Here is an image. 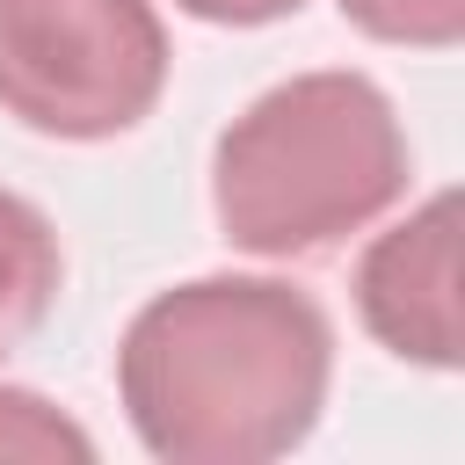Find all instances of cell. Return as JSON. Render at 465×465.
I'll use <instances>...</instances> for the list:
<instances>
[{"instance_id":"obj_1","label":"cell","mask_w":465,"mask_h":465,"mask_svg":"<svg viewBox=\"0 0 465 465\" xmlns=\"http://www.w3.org/2000/svg\"><path fill=\"white\" fill-rule=\"evenodd\" d=\"M334 327L276 276H196L138 305L116 341V392L167 465H269L327 407Z\"/></svg>"},{"instance_id":"obj_2","label":"cell","mask_w":465,"mask_h":465,"mask_svg":"<svg viewBox=\"0 0 465 465\" xmlns=\"http://www.w3.org/2000/svg\"><path fill=\"white\" fill-rule=\"evenodd\" d=\"M407 196V131L371 73H298L254 94L211 153V211L232 247L327 254Z\"/></svg>"},{"instance_id":"obj_3","label":"cell","mask_w":465,"mask_h":465,"mask_svg":"<svg viewBox=\"0 0 465 465\" xmlns=\"http://www.w3.org/2000/svg\"><path fill=\"white\" fill-rule=\"evenodd\" d=\"M167 94L153 0H0V109L22 131L102 145Z\"/></svg>"},{"instance_id":"obj_4","label":"cell","mask_w":465,"mask_h":465,"mask_svg":"<svg viewBox=\"0 0 465 465\" xmlns=\"http://www.w3.org/2000/svg\"><path fill=\"white\" fill-rule=\"evenodd\" d=\"M356 312L378 349L421 371L458 363V196L436 189L356 262Z\"/></svg>"},{"instance_id":"obj_5","label":"cell","mask_w":465,"mask_h":465,"mask_svg":"<svg viewBox=\"0 0 465 465\" xmlns=\"http://www.w3.org/2000/svg\"><path fill=\"white\" fill-rule=\"evenodd\" d=\"M58 283H65V254H58L51 218L29 196L0 189V356L22 349L51 320Z\"/></svg>"},{"instance_id":"obj_6","label":"cell","mask_w":465,"mask_h":465,"mask_svg":"<svg viewBox=\"0 0 465 465\" xmlns=\"http://www.w3.org/2000/svg\"><path fill=\"white\" fill-rule=\"evenodd\" d=\"M363 36L407 51H450L465 36V0H334Z\"/></svg>"},{"instance_id":"obj_7","label":"cell","mask_w":465,"mask_h":465,"mask_svg":"<svg viewBox=\"0 0 465 465\" xmlns=\"http://www.w3.org/2000/svg\"><path fill=\"white\" fill-rule=\"evenodd\" d=\"M0 458H73V465H87L94 443L51 400H36L22 385H0Z\"/></svg>"},{"instance_id":"obj_8","label":"cell","mask_w":465,"mask_h":465,"mask_svg":"<svg viewBox=\"0 0 465 465\" xmlns=\"http://www.w3.org/2000/svg\"><path fill=\"white\" fill-rule=\"evenodd\" d=\"M174 7H189L196 22H218V29H262V22L298 15L305 0H174Z\"/></svg>"}]
</instances>
